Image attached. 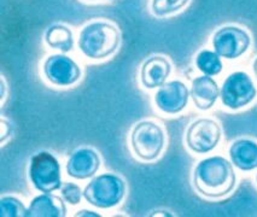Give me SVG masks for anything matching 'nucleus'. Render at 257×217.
Returning <instances> with one entry per match:
<instances>
[{"label": "nucleus", "mask_w": 257, "mask_h": 217, "mask_svg": "<svg viewBox=\"0 0 257 217\" xmlns=\"http://www.w3.org/2000/svg\"><path fill=\"white\" fill-rule=\"evenodd\" d=\"M256 182H257V175H256Z\"/></svg>", "instance_id": "a878e982"}, {"label": "nucleus", "mask_w": 257, "mask_h": 217, "mask_svg": "<svg viewBox=\"0 0 257 217\" xmlns=\"http://www.w3.org/2000/svg\"><path fill=\"white\" fill-rule=\"evenodd\" d=\"M119 41L117 27L107 22H93L80 32L79 49L87 58L104 59L116 52Z\"/></svg>", "instance_id": "f03ea898"}, {"label": "nucleus", "mask_w": 257, "mask_h": 217, "mask_svg": "<svg viewBox=\"0 0 257 217\" xmlns=\"http://www.w3.org/2000/svg\"><path fill=\"white\" fill-rule=\"evenodd\" d=\"M196 65L204 75L214 76L219 75L222 71V62L216 52L203 50L197 55Z\"/></svg>", "instance_id": "f3484780"}, {"label": "nucleus", "mask_w": 257, "mask_h": 217, "mask_svg": "<svg viewBox=\"0 0 257 217\" xmlns=\"http://www.w3.org/2000/svg\"><path fill=\"white\" fill-rule=\"evenodd\" d=\"M27 207L19 198L4 195L0 199V216L2 217H27Z\"/></svg>", "instance_id": "a211bd4d"}, {"label": "nucleus", "mask_w": 257, "mask_h": 217, "mask_svg": "<svg viewBox=\"0 0 257 217\" xmlns=\"http://www.w3.org/2000/svg\"><path fill=\"white\" fill-rule=\"evenodd\" d=\"M28 175L33 186L43 193L57 191L63 185L58 159L47 151H41L32 157Z\"/></svg>", "instance_id": "39448f33"}, {"label": "nucleus", "mask_w": 257, "mask_h": 217, "mask_svg": "<svg viewBox=\"0 0 257 217\" xmlns=\"http://www.w3.org/2000/svg\"><path fill=\"white\" fill-rule=\"evenodd\" d=\"M67 206L61 197L51 193L37 195L31 201L27 217H64Z\"/></svg>", "instance_id": "4468645a"}, {"label": "nucleus", "mask_w": 257, "mask_h": 217, "mask_svg": "<svg viewBox=\"0 0 257 217\" xmlns=\"http://www.w3.org/2000/svg\"><path fill=\"white\" fill-rule=\"evenodd\" d=\"M5 88H7V85H5V79H4V76H2V90H3L2 99L3 100H4V98H5Z\"/></svg>", "instance_id": "b1692460"}, {"label": "nucleus", "mask_w": 257, "mask_h": 217, "mask_svg": "<svg viewBox=\"0 0 257 217\" xmlns=\"http://www.w3.org/2000/svg\"><path fill=\"white\" fill-rule=\"evenodd\" d=\"M190 92L184 82L170 81L164 83L158 88L155 102L157 108L166 114H179L186 108Z\"/></svg>", "instance_id": "9d476101"}, {"label": "nucleus", "mask_w": 257, "mask_h": 217, "mask_svg": "<svg viewBox=\"0 0 257 217\" xmlns=\"http://www.w3.org/2000/svg\"><path fill=\"white\" fill-rule=\"evenodd\" d=\"M221 128L210 118H199L190 124L186 132V144L196 153L213 151L221 140Z\"/></svg>", "instance_id": "0eeeda50"}, {"label": "nucleus", "mask_w": 257, "mask_h": 217, "mask_svg": "<svg viewBox=\"0 0 257 217\" xmlns=\"http://www.w3.org/2000/svg\"><path fill=\"white\" fill-rule=\"evenodd\" d=\"M188 3V0H152V14L157 17L168 16L176 11L181 10Z\"/></svg>", "instance_id": "6ab92c4d"}, {"label": "nucleus", "mask_w": 257, "mask_h": 217, "mask_svg": "<svg viewBox=\"0 0 257 217\" xmlns=\"http://www.w3.org/2000/svg\"><path fill=\"white\" fill-rule=\"evenodd\" d=\"M172 73V65L162 56H154L146 59L140 71V80L143 86L149 90L160 88L164 85Z\"/></svg>", "instance_id": "f8f14e48"}, {"label": "nucleus", "mask_w": 257, "mask_h": 217, "mask_svg": "<svg viewBox=\"0 0 257 217\" xmlns=\"http://www.w3.org/2000/svg\"><path fill=\"white\" fill-rule=\"evenodd\" d=\"M62 197L70 205H77L81 201L83 192L80 188V186L75 185L73 182H65L61 187Z\"/></svg>", "instance_id": "aec40b11"}, {"label": "nucleus", "mask_w": 257, "mask_h": 217, "mask_svg": "<svg viewBox=\"0 0 257 217\" xmlns=\"http://www.w3.org/2000/svg\"><path fill=\"white\" fill-rule=\"evenodd\" d=\"M100 166L99 154L88 147L79 148L67 162L68 175L77 180L93 177Z\"/></svg>", "instance_id": "9b49d317"}, {"label": "nucleus", "mask_w": 257, "mask_h": 217, "mask_svg": "<svg viewBox=\"0 0 257 217\" xmlns=\"http://www.w3.org/2000/svg\"><path fill=\"white\" fill-rule=\"evenodd\" d=\"M75 216H100L99 213L93 212V211H89V210H81L76 213Z\"/></svg>", "instance_id": "4be33fe9"}, {"label": "nucleus", "mask_w": 257, "mask_h": 217, "mask_svg": "<svg viewBox=\"0 0 257 217\" xmlns=\"http://www.w3.org/2000/svg\"><path fill=\"white\" fill-rule=\"evenodd\" d=\"M166 145L163 129L152 121H142L131 133V146L138 158L150 162L160 157Z\"/></svg>", "instance_id": "20e7f679"}, {"label": "nucleus", "mask_w": 257, "mask_h": 217, "mask_svg": "<svg viewBox=\"0 0 257 217\" xmlns=\"http://www.w3.org/2000/svg\"><path fill=\"white\" fill-rule=\"evenodd\" d=\"M252 69H253V74H255V77H256V80H257V57L255 58V61H253Z\"/></svg>", "instance_id": "393cba45"}, {"label": "nucleus", "mask_w": 257, "mask_h": 217, "mask_svg": "<svg viewBox=\"0 0 257 217\" xmlns=\"http://www.w3.org/2000/svg\"><path fill=\"white\" fill-rule=\"evenodd\" d=\"M191 98L199 110H209L220 96L219 86L213 77L203 75L196 77L191 86Z\"/></svg>", "instance_id": "ddd939ff"}, {"label": "nucleus", "mask_w": 257, "mask_h": 217, "mask_svg": "<svg viewBox=\"0 0 257 217\" xmlns=\"http://www.w3.org/2000/svg\"><path fill=\"white\" fill-rule=\"evenodd\" d=\"M232 164L244 171L257 168V142L250 139H239L229 147Z\"/></svg>", "instance_id": "2eb2a0df"}, {"label": "nucleus", "mask_w": 257, "mask_h": 217, "mask_svg": "<svg viewBox=\"0 0 257 217\" xmlns=\"http://www.w3.org/2000/svg\"><path fill=\"white\" fill-rule=\"evenodd\" d=\"M45 41L51 49L58 50L63 53L69 52L74 46L73 32L63 25H55L46 31Z\"/></svg>", "instance_id": "dca6fc26"}, {"label": "nucleus", "mask_w": 257, "mask_h": 217, "mask_svg": "<svg viewBox=\"0 0 257 217\" xmlns=\"http://www.w3.org/2000/svg\"><path fill=\"white\" fill-rule=\"evenodd\" d=\"M13 134V127L5 118H2V136H0V142L4 144L8 138H10Z\"/></svg>", "instance_id": "412c9836"}, {"label": "nucleus", "mask_w": 257, "mask_h": 217, "mask_svg": "<svg viewBox=\"0 0 257 217\" xmlns=\"http://www.w3.org/2000/svg\"><path fill=\"white\" fill-rule=\"evenodd\" d=\"M172 216V213L167 212V211H154V213H151V216Z\"/></svg>", "instance_id": "5701e85b"}, {"label": "nucleus", "mask_w": 257, "mask_h": 217, "mask_svg": "<svg viewBox=\"0 0 257 217\" xmlns=\"http://www.w3.org/2000/svg\"><path fill=\"white\" fill-rule=\"evenodd\" d=\"M237 177L232 163L223 157H209L201 160L193 171V186L197 192L210 199L222 198L235 187Z\"/></svg>", "instance_id": "f257e3e1"}, {"label": "nucleus", "mask_w": 257, "mask_h": 217, "mask_svg": "<svg viewBox=\"0 0 257 217\" xmlns=\"http://www.w3.org/2000/svg\"><path fill=\"white\" fill-rule=\"evenodd\" d=\"M257 94L251 77L244 71H235L223 81L220 91L221 102L227 108L238 110L249 105Z\"/></svg>", "instance_id": "423d86ee"}, {"label": "nucleus", "mask_w": 257, "mask_h": 217, "mask_svg": "<svg viewBox=\"0 0 257 217\" xmlns=\"http://www.w3.org/2000/svg\"><path fill=\"white\" fill-rule=\"evenodd\" d=\"M43 70L46 79L56 86H71L81 76V70L76 62L65 55L47 57Z\"/></svg>", "instance_id": "1a4fd4ad"}, {"label": "nucleus", "mask_w": 257, "mask_h": 217, "mask_svg": "<svg viewBox=\"0 0 257 217\" xmlns=\"http://www.w3.org/2000/svg\"><path fill=\"white\" fill-rule=\"evenodd\" d=\"M125 194V183L112 172L98 175L83 189V197L88 204L98 209H110L122 201Z\"/></svg>", "instance_id": "7ed1b4c3"}, {"label": "nucleus", "mask_w": 257, "mask_h": 217, "mask_svg": "<svg viewBox=\"0 0 257 217\" xmlns=\"http://www.w3.org/2000/svg\"><path fill=\"white\" fill-rule=\"evenodd\" d=\"M250 35L238 27H223L214 34L213 46L220 57L237 59L249 50Z\"/></svg>", "instance_id": "6e6552de"}]
</instances>
